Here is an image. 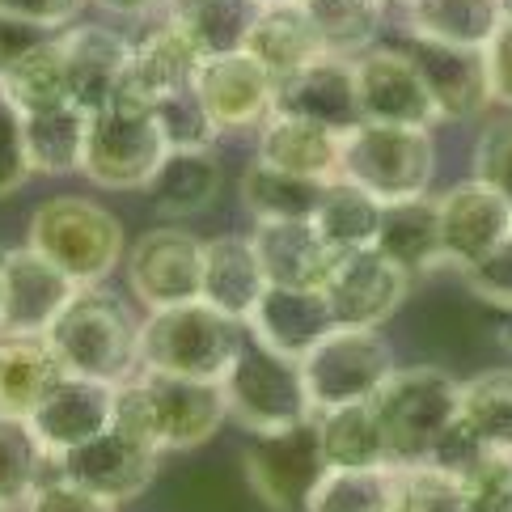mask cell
<instances>
[{"label": "cell", "instance_id": "cell-6", "mask_svg": "<svg viewBox=\"0 0 512 512\" xmlns=\"http://www.w3.org/2000/svg\"><path fill=\"white\" fill-rule=\"evenodd\" d=\"M432 174H436V144H432L428 127L360 119L352 132L343 136L339 178L356 182V187L377 195L381 204L428 195Z\"/></svg>", "mask_w": 512, "mask_h": 512}, {"label": "cell", "instance_id": "cell-47", "mask_svg": "<svg viewBox=\"0 0 512 512\" xmlns=\"http://www.w3.org/2000/svg\"><path fill=\"white\" fill-rule=\"evenodd\" d=\"M474 178L496 187L512 204V115L491 119L474 144Z\"/></svg>", "mask_w": 512, "mask_h": 512}, {"label": "cell", "instance_id": "cell-51", "mask_svg": "<svg viewBox=\"0 0 512 512\" xmlns=\"http://www.w3.org/2000/svg\"><path fill=\"white\" fill-rule=\"evenodd\" d=\"M85 0H0V9L22 17V22H34L43 30H64L72 26V17L81 13Z\"/></svg>", "mask_w": 512, "mask_h": 512}, {"label": "cell", "instance_id": "cell-20", "mask_svg": "<svg viewBox=\"0 0 512 512\" xmlns=\"http://www.w3.org/2000/svg\"><path fill=\"white\" fill-rule=\"evenodd\" d=\"M276 115L309 119L318 127L347 136L360 123V98H356V68L343 56H318L314 64L297 68L276 89Z\"/></svg>", "mask_w": 512, "mask_h": 512}, {"label": "cell", "instance_id": "cell-31", "mask_svg": "<svg viewBox=\"0 0 512 512\" xmlns=\"http://www.w3.org/2000/svg\"><path fill=\"white\" fill-rule=\"evenodd\" d=\"M504 17V0H407V30L415 39L453 47H487Z\"/></svg>", "mask_w": 512, "mask_h": 512}, {"label": "cell", "instance_id": "cell-14", "mask_svg": "<svg viewBox=\"0 0 512 512\" xmlns=\"http://www.w3.org/2000/svg\"><path fill=\"white\" fill-rule=\"evenodd\" d=\"M280 81L250 56V51H229V56H208L195 77V94L221 132H246L263 127L276 115Z\"/></svg>", "mask_w": 512, "mask_h": 512}, {"label": "cell", "instance_id": "cell-30", "mask_svg": "<svg viewBox=\"0 0 512 512\" xmlns=\"http://www.w3.org/2000/svg\"><path fill=\"white\" fill-rule=\"evenodd\" d=\"M314 428L326 466H352V470L390 466L386 428H381L373 402H347V407L318 411Z\"/></svg>", "mask_w": 512, "mask_h": 512}, {"label": "cell", "instance_id": "cell-19", "mask_svg": "<svg viewBox=\"0 0 512 512\" xmlns=\"http://www.w3.org/2000/svg\"><path fill=\"white\" fill-rule=\"evenodd\" d=\"M64 68H68V98L85 115L102 111L119 98L132 64V39H123L111 26H68L60 34Z\"/></svg>", "mask_w": 512, "mask_h": 512}, {"label": "cell", "instance_id": "cell-29", "mask_svg": "<svg viewBox=\"0 0 512 512\" xmlns=\"http://www.w3.org/2000/svg\"><path fill=\"white\" fill-rule=\"evenodd\" d=\"M242 51H250L276 81H284L297 68L326 56L318 26H314V17H309L305 5H263Z\"/></svg>", "mask_w": 512, "mask_h": 512}, {"label": "cell", "instance_id": "cell-22", "mask_svg": "<svg viewBox=\"0 0 512 512\" xmlns=\"http://www.w3.org/2000/svg\"><path fill=\"white\" fill-rule=\"evenodd\" d=\"M199 68H204V51L166 17V22L144 30L132 43V64H127V81L119 89V98H136L153 106L157 98L191 89Z\"/></svg>", "mask_w": 512, "mask_h": 512}, {"label": "cell", "instance_id": "cell-38", "mask_svg": "<svg viewBox=\"0 0 512 512\" xmlns=\"http://www.w3.org/2000/svg\"><path fill=\"white\" fill-rule=\"evenodd\" d=\"M318 26L326 56L356 60L377 47L381 22H386V0H301Z\"/></svg>", "mask_w": 512, "mask_h": 512}, {"label": "cell", "instance_id": "cell-16", "mask_svg": "<svg viewBox=\"0 0 512 512\" xmlns=\"http://www.w3.org/2000/svg\"><path fill=\"white\" fill-rule=\"evenodd\" d=\"M77 292L81 284L64 276L34 246L5 250V331L9 335H47Z\"/></svg>", "mask_w": 512, "mask_h": 512}, {"label": "cell", "instance_id": "cell-55", "mask_svg": "<svg viewBox=\"0 0 512 512\" xmlns=\"http://www.w3.org/2000/svg\"><path fill=\"white\" fill-rule=\"evenodd\" d=\"M259 5H301V0H259Z\"/></svg>", "mask_w": 512, "mask_h": 512}, {"label": "cell", "instance_id": "cell-23", "mask_svg": "<svg viewBox=\"0 0 512 512\" xmlns=\"http://www.w3.org/2000/svg\"><path fill=\"white\" fill-rule=\"evenodd\" d=\"M250 246L259 254L267 284L288 288H322L339 254L314 221H254Z\"/></svg>", "mask_w": 512, "mask_h": 512}, {"label": "cell", "instance_id": "cell-5", "mask_svg": "<svg viewBox=\"0 0 512 512\" xmlns=\"http://www.w3.org/2000/svg\"><path fill=\"white\" fill-rule=\"evenodd\" d=\"M373 407L381 428H386L390 466H419L428 462L432 445L457 419L462 381H453L445 369H432V364H411V369H394L386 377Z\"/></svg>", "mask_w": 512, "mask_h": 512}, {"label": "cell", "instance_id": "cell-54", "mask_svg": "<svg viewBox=\"0 0 512 512\" xmlns=\"http://www.w3.org/2000/svg\"><path fill=\"white\" fill-rule=\"evenodd\" d=\"M500 339L512 347V314H508V318H504V326H500Z\"/></svg>", "mask_w": 512, "mask_h": 512}, {"label": "cell", "instance_id": "cell-24", "mask_svg": "<svg viewBox=\"0 0 512 512\" xmlns=\"http://www.w3.org/2000/svg\"><path fill=\"white\" fill-rule=\"evenodd\" d=\"M246 326H250V335H259L267 347L301 360L326 331H335V314H331V305H326L322 288L267 284L263 301Z\"/></svg>", "mask_w": 512, "mask_h": 512}, {"label": "cell", "instance_id": "cell-57", "mask_svg": "<svg viewBox=\"0 0 512 512\" xmlns=\"http://www.w3.org/2000/svg\"><path fill=\"white\" fill-rule=\"evenodd\" d=\"M0 512H13V508H9V504H5V500H0Z\"/></svg>", "mask_w": 512, "mask_h": 512}, {"label": "cell", "instance_id": "cell-13", "mask_svg": "<svg viewBox=\"0 0 512 512\" xmlns=\"http://www.w3.org/2000/svg\"><path fill=\"white\" fill-rule=\"evenodd\" d=\"M352 68H356L360 119L402 123V127H432L441 119L407 47H369L364 56L352 60Z\"/></svg>", "mask_w": 512, "mask_h": 512}, {"label": "cell", "instance_id": "cell-27", "mask_svg": "<svg viewBox=\"0 0 512 512\" xmlns=\"http://www.w3.org/2000/svg\"><path fill=\"white\" fill-rule=\"evenodd\" d=\"M390 263H398L407 276H428L445 263V242H441V212L436 199L415 195V199H394L381 212V229L373 242Z\"/></svg>", "mask_w": 512, "mask_h": 512}, {"label": "cell", "instance_id": "cell-45", "mask_svg": "<svg viewBox=\"0 0 512 512\" xmlns=\"http://www.w3.org/2000/svg\"><path fill=\"white\" fill-rule=\"evenodd\" d=\"M26 512H119L115 500L98 496V491H89L85 483H77L72 474H64L56 462H51V470L39 479V487L26 496L22 504Z\"/></svg>", "mask_w": 512, "mask_h": 512}, {"label": "cell", "instance_id": "cell-50", "mask_svg": "<svg viewBox=\"0 0 512 512\" xmlns=\"http://www.w3.org/2000/svg\"><path fill=\"white\" fill-rule=\"evenodd\" d=\"M56 30H43V26H34V22H22V17H13L0 9V77L26 56V51H34L39 43H47Z\"/></svg>", "mask_w": 512, "mask_h": 512}, {"label": "cell", "instance_id": "cell-4", "mask_svg": "<svg viewBox=\"0 0 512 512\" xmlns=\"http://www.w3.org/2000/svg\"><path fill=\"white\" fill-rule=\"evenodd\" d=\"M81 288L102 284L123 259V225L98 199L51 195L30 216V242Z\"/></svg>", "mask_w": 512, "mask_h": 512}, {"label": "cell", "instance_id": "cell-52", "mask_svg": "<svg viewBox=\"0 0 512 512\" xmlns=\"http://www.w3.org/2000/svg\"><path fill=\"white\" fill-rule=\"evenodd\" d=\"M106 13H123V17H140V13H153V9H166L170 0H98Z\"/></svg>", "mask_w": 512, "mask_h": 512}, {"label": "cell", "instance_id": "cell-10", "mask_svg": "<svg viewBox=\"0 0 512 512\" xmlns=\"http://www.w3.org/2000/svg\"><path fill=\"white\" fill-rule=\"evenodd\" d=\"M411 280L377 246L339 250L322 280V297L331 305L335 326H386L411 292Z\"/></svg>", "mask_w": 512, "mask_h": 512}, {"label": "cell", "instance_id": "cell-26", "mask_svg": "<svg viewBox=\"0 0 512 512\" xmlns=\"http://www.w3.org/2000/svg\"><path fill=\"white\" fill-rule=\"evenodd\" d=\"M259 161L297 178L335 182L343 170V136L309 119L271 115L259 127Z\"/></svg>", "mask_w": 512, "mask_h": 512}, {"label": "cell", "instance_id": "cell-49", "mask_svg": "<svg viewBox=\"0 0 512 512\" xmlns=\"http://www.w3.org/2000/svg\"><path fill=\"white\" fill-rule=\"evenodd\" d=\"M483 60H487L491 102L512 111V17H504V26L491 34V43L483 47Z\"/></svg>", "mask_w": 512, "mask_h": 512}, {"label": "cell", "instance_id": "cell-2", "mask_svg": "<svg viewBox=\"0 0 512 512\" xmlns=\"http://www.w3.org/2000/svg\"><path fill=\"white\" fill-rule=\"evenodd\" d=\"M221 390L229 402V419H237L254 436H276L314 424V398L305 390L301 360H292L276 347H267L259 335H250L237 347L233 364L221 377Z\"/></svg>", "mask_w": 512, "mask_h": 512}, {"label": "cell", "instance_id": "cell-11", "mask_svg": "<svg viewBox=\"0 0 512 512\" xmlns=\"http://www.w3.org/2000/svg\"><path fill=\"white\" fill-rule=\"evenodd\" d=\"M127 284L144 309H170L199 301L204 284V237L161 225L136 237L127 250Z\"/></svg>", "mask_w": 512, "mask_h": 512}, {"label": "cell", "instance_id": "cell-8", "mask_svg": "<svg viewBox=\"0 0 512 512\" xmlns=\"http://www.w3.org/2000/svg\"><path fill=\"white\" fill-rule=\"evenodd\" d=\"M305 390L314 411L347 407V402H373L377 390L394 373V352L373 326H335L301 356Z\"/></svg>", "mask_w": 512, "mask_h": 512}, {"label": "cell", "instance_id": "cell-37", "mask_svg": "<svg viewBox=\"0 0 512 512\" xmlns=\"http://www.w3.org/2000/svg\"><path fill=\"white\" fill-rule=\"evenodd\" d=\"M0 94H5L22 115L47 111V106L72 102L68 98V68H64V47L60 34H51L47 43L26 51L5 77H0Z\"/></svg>", "mask_w": 512, "mask_h": 512}, {"label": "cell", "instance_id": "cell-34", "mask_svg": "<svg viewBox=\"0 0 512 512\" xmlns=\"http://www.w3.org/2000/svg\"><path fill=\"white\" fill-rule=\"evenodd\" d=\"M89 115L77 102H60L26 115V149L34 174H81Z\"/></svg>", "mask_w": 512, "mask_h": 512}, {"label": "cell", "instance_id": "cell-41", "mask_svg": "<svg viewBox=\"0 0 512 512\" xmlns=\"http://www.w3.org/2000/svg\"><path fill=\"white\" fill-rule=\"evenodd\" d=\"M457 415L487 445L512 449V369H487L462 381V407H457Z\"/></svg>", "mask_w": 512, "mask_h": 512}, {"label": "cell", "instance_id": "cell-18", "mask_svg": "<svg viewBox=\"0 0 512 512\" xmlns=\"http://www.w3.org/2000/svg\"><path fill=\"white\" fill-rule=\"evenodd\" d=\"M157 457H161L157 449L132 441V436L119 432V428H106L94 436V441H85L77 449H68L64 457H56V466L64 474H72L77 483H85L89 491L123 504V500H136L140 491L153 483Z\"/></svg>", "mask_w": 512, "mask_h": 512}, {"label": "cell", "instance_id": "cell-32", "mask_svg": "<svg viewBox=\"0 0 512 512\" xmlns=\"http://www.w3.org/2000/svg\"><path fill=\"white\" fill-rule=\"evenodd\" d=\"M259 9H263L259 0H170L166 17L204 51V60H208V56L242 51Z\"/></svg>", "mask_w": 512, "mask_h": 512}, {"label": "cell", "instance_id": "cell-17", "mask_svg": "<svg viewBox=\"0 0 512 512\" xmlns=\"http://www.w3.org/2000/svg\"><path fill=\"white\" fill-rule=\"evenodd\" d=\"M407 56L415 60L419 77H424V85H428V98H432L441 119L466 123V119H479L491 106L483 47H453V43L415 39L411 34Z\"/></svg>", "mask_w": 512, "mask_h": 512}, {"label": "cell", "instance_id": "cell-33", "mask_svg": "<svg viewBox=\"0 0 512 512\" xmlns=\"http://www.w3.org/2000/svg\"><path fill=\"white\" fill-rule=\"evenodd\" d=\"M149 199L157 212L166 216H199L216 204L221 195V161L212 149L199 153H166L161 170L149 178Z\"/></svg>", "mask_w": 512, "mask_h": 512}, {"label": "cell", "instance_id": "cell-56", "mask_svg": "<svg viewBox=\"0 0 512 512\" xmlns=\"http://www.w3.org/2000/svg\"><path fill=\"white\" fill-rule=\"evenodd\" d=\"M504 13H508V17H512V0H504Z\"/></svg>", "mask_w": 512, "mask_h": 512}, {"label": "cell", "instance_id": "cell-40", "mask_svg": "<svg viewBox=\"0 0 512 512\" xmlns=\"http://www.w3.org/2000/svg\"><path fill=\"white\" fill-rule=\"evenodd\" d=\"M51 462H56V457L34 436L30 419L0 411V500L9 508H22L26 496L51 470Z\"/></svg>", "mask_w": 512, "mask_h": 512}, {"label": "cell", "instance_id": "cell-39", "mask_svg": "<svg viewBox=\"0 0 512 512\" xmlns=\"http://www.w3.org/2000/svg\"><path fill=\"white\" fill-rule=\"evenodd\" d=\"M390 479L394 466H326L318 483L309 487L305 512H386L390 504Z\"/></svg>", "mask_w": 512, "mask_h": 512}, {"label": "cell", "instance_id": "cell-44", "mask_svg": "<svg viewBox=\"0 0 512 512\" xmlns=\"http://www.w3.org/2000/svg\"><path fill=\"white\" fill-rule=\"evenodd\" d=\"M466 512H512V449L491 445L457 474Z\"/></svg>", "mask_w": 512, "mask_h": 512}, {"label": "cell", "instance_id": "cell-9", "mask_svg": "<svg viewBox=\"0 0 512 512\" xmlns=\"http://www.w3.org/2000/svg\"><path fill=\"white\" fill-rule=\"evenodd\" d=\"M149 394V436L157 453H191L204 449L229 419V402L221 381L204 377H170L140 369Z\"/></svg>", "mask_w": 512, "mask_h": 512}, {"label": "cell", "instance_id": "cell-1", "mask_svg": "<svg viewBox=\"0 0 512 512\" xmlns=\"http://www.w3.org/2000/svg\"><path fill=\"white\" fill-rule=\"evenodd\" d=\"M64 373L89 377L102 386L140 373V322L119 292L89 284L68 301V309L47 331Z\"/></svg>", "mask_w": 512, "mask_h": 512}, {"label": "cell", "instance_id": "cell-21", "mask_svg": "<svg viewBox=\"0 0 512 512\" xmlns=\"http://www.w3.org/2000/svg\"><path fill=\"white\" fill-rule=\"evenodd\" d=\"M111 411H115V386L68 373L60 386L34 407L30 428L51 457H64L68 449L94 441L98 432L111 428Z\"/></svg>", "mask_w": 512, "mask_h": 512}, {"label": "cell", "instance_id": "cell-12", "mask_svg": "<svg viewBox=\"0 0 512 512\" xmlns=\"http://www.w3.org/2000/svg\"><path fill=\"white\" fill-rule=\"evenodd\" d=\"M436 212H441L445 263L457 271L479 267L487 254H496L512 237V204L479 178L449 187L436 199Z\"/></svg>", "mask_w": 512, "mask_h": 512}, {"label": "cell", "instance_id": "cell-48", "mask_svg": "<svg viewBox=\"0 0 512 512\" xmlns=\"http://www.w3.org/2000/svg\"><path fill=\"white\" fill-rule=\"evenodd\" d=\"M462 276H466L474 297H483L487 305H496V309H504V314H512V237L496 254H487L479 267L462 271Z\"/></svg>", "mask_w": 512, "mask_h": 512}, {"label": "cell", "instance_id": "cell-43", "mask_svg": "<svg viewBox=\"0 0 512 512\" xmlns=\"http://www.w3.org/2000/svg\"><path fill=\"white\" fill-rule=\"evenodd\" d=\"M153 119L161 127V136H166L170 153H199V149H212L216 136H221V127L212 123V115L204 111V102H199L195 85L182 89V94H166L153 102Z\"/></svg>", "mask_w": 512, "mask_h": 512}, {"label": "cell", "instance_id": "cell-35", "mask_svg": "<svg viewBox=\"0 0 512 512\" xmlns=\"http://www.w3.org/2000/svg\"><path fill=\"white\" fill-rule=\"evenodd\" d=\"M326 182L284 174L254 157L242 174V204L254 221H314Z\"/></svg>", "mask_w": 512, "mask_h": 512}, {"label": "cell", "instance_id": "cell-46", "mask_svg": "<svg viewBox=\"0 0 512 512\" xmlns=\"http://www.w3.org/2000/svg\"><path fill=\"white\" fill-rule=\"evenodd\" d=\"M30 149H26V115L0 94V199L17 195L30 182Z\"/></svg>", "mask_w": 512, "mask_h": 512}, {"label": "cell", "instance_id": "cell-53", "mask_svg": "<svg viewBox=\"0 0 512 512\" xmlns=\"http://www.w3.org/2000/svg\"><path fill=\"white\" fill-rule=\"evenodd\" d=\"M0 331H5V250H0Z\"/></svg>", "mask_w": 512, "mask_h": 512}, {"label": "cell", "instance_id": "cell-25", "mask_svg": "<svg viewBox=\"0 0 512 512\" xmlns=\"http://www.w3.org/2000/svg\"><path fill=\"white\" fill-rule=\"evenodd\" d=\"M267 292L263 263L254 254L250 237L221 233L204 242V284H199V301L221 309L233 322H250Z\"/></svg>", "mask_w": 512, "mask_h": 512}, {"label": "cell", "instance_id": "cell-28", "mask_svg": "<svg viewBox=\"0 0 512 512\" xmlns=\"http://www.w3.org/2000/svg\"><path fill=\"white\" fill-rule=\"evenodd\" d=\"M68 373L47 335H0V411L30 419Z\"/></svg>", "mask_w": 512, "mask_h": 512}, {"label": "cell", "instance_id": "cell-7", "mask_svg": "<svg viewBox=\"0 0 512 512\" xmlns=\"http://www.w3.org/2000/svg\"><path fill=\"white\" fill-rule=\"evenodd\" d=\"M166 153L170 144L153 119V106L136 98H115L111 106L89 115L81 174L106 191H144Z\"/></svg>", "mask_w": 512, "mask_h": 512}, {"label": "cell", "instance_id": "cell-3", "mask_svg": "<svg viewBox=\"0 0 512 512\" xmlns=\"http://www.w3.org/2000/svg\"><path fill=\"white\" fill-rule=\"evenodd\" d=\"M242 339L246 322H233L208 301L149 309V318L140 322V369L221 381Z\"/></svg>", "mask_w": 512, "mask_h": 512}, {"label": "cell", "instance_id": "cell-15", "mask_svg": "<svg viewBox=\"0 0 512 512\" xmlns=\"http://www.w3.org/2000/svg\"><path fill=\"white\" fill-rule=\"evenodd\" d=\"M322 470L326 462H322L314 424L259 436L254 449L246 453V479L254 487V496L276 512H305V496L318 483Z\"/></svg>", "mask_w": 512, "mask_h": 512}, {"label": "cell", "instance_id": "cell-36", "mask_svg": "<svg viewBox=\"0 0 512 512\" xmlns=\"http://www.w3.org/2000/svg\"><path fill=\"white\" fill-rule=\"evenodd\" d=\"M381 212H386V204H381L377 195H369L364 187H356V182H347V178H335V182L322 187L314 225L335 250H360V246L377 242Z\"/></svg>", "mask_w": 512, "mask_h": 512}, {"label": "cell", "instance_id": "cell-42", "mask_svg": "<svg viewBox=\"0 0 512 512\" xmlns=\"http://www.w3.org/2000/svg\"><path fill=\"white\" fill-rule=\"evenodd\" d=\"M386 512H466L462 483H457V474H445L428 462L394 466Z\"/></svg>", "mask_w": 512, "mask_h": 512}]
</instances>
